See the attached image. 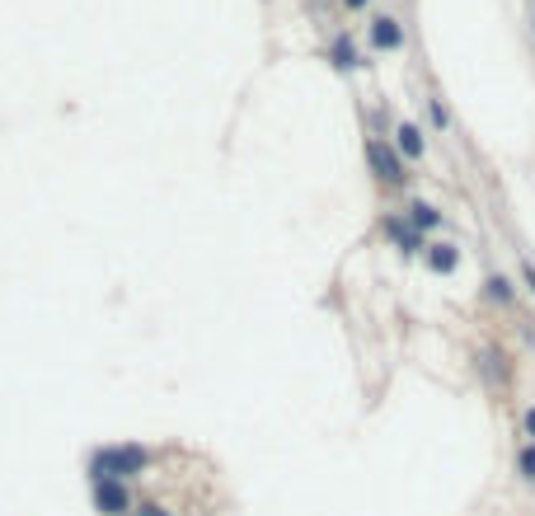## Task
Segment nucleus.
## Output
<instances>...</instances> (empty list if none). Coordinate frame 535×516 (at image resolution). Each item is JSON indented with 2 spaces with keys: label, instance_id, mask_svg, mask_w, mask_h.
<instances>
[{
  "label": "nucleus",
  "instance_id": "1",
  "mask_svg": "<svg viewBox=\"0 0 535 516\" xmlns=\"http://www.w3.org/2000/svg\"><path fill=\"white\" fill-rule=\"evenodd\" d=\"M151 465V451L146 446H137V441H123V446H99L90 456V479L99 484V479H132V474H141Z\"/></svg>",
  "mask_w": 535,
  "mask_h": 516
},
{
  "label": "nucleus",
  "instance_id": "2",
  "mask_svg": "<svg viewBox=\"0 0 535 516\" xmlns=\"http://www.w3.org/2000/svg\"><path fill=\"white\" fill-rule=\"evenodd\" d=\"M367 160H371V169H376V179H381L385 188H404V183H409L404 155H399L395 146H385L381 137H367Z\"/></svg>",
  "mask_w": 535,
  "mask_h": 516
},
{
  "label": "nucleus",
  "instance_id": "3",
  "mask_svg": "<svg viewBox=\"0 0 535 516\" xmlns=\"http://www.w3.org/2000/svg\"><path fill=\"white\" fill-rule=\"evenodd\" d=\"M381 226H385V235H390V244H395L399 254H428V244H423V230L413 226L409 216H385Z\"/></svg>",
  "mask_w": 535,
  "mask_h": 516
},
{
  "label": "nucleus",
  "instance_id": "4",
  "mask_svg": "<svg viewBox=\"0 0 535 516\" xmlns=\"http://www.w3.org/2000/svg\"><path fill=\"white\" fill-rule=\"evenodd\" d=\"M94 507L104 516H127L132 512V493H127L123 479H99L94 484Z\"/></svg>",
  "mask_w": 535,
  "mask_h": 516
},
{
  "label": "nucleus",
  "instance_id": "5",
  "mask_svg": "<svg viewBox=\"0 0 535 516\" xmlns=\"http://www.w3.org/2000/svg\"><path fill=\"white\" fill-rule=\"evenodd\" d=\"M371 47H376V52H399V47H404V29H399V19H390V15L376 19V24H371Z\"/></svg>",
  "mask_w": 535,
  "mask_h": 516
},
{
  "label": "nucleus",
  "instance_id": "6",
  "mask_svg": "<svg viewBox=\"0 0 535 516\" xmlns=\"http://www.w3.org/2000/svg\"><path fill=\"white\" fill-rule=\"evenodd\" d=\"M423 258H428V268H432V273H437V277H451V273H456V268H460V249H456V244H451V240H437V244H428V254H423Z\"/></svg>",
  "mask_w": 535,
  "mask_h": 516
},
{
  "label": "nucleus",
  "instance_id": "7",
  "mask_svg": "<svg viewBox=\"0 0 535 516\" xmlns=\"http://www.w3.org/2000/svg\"><path fill=\"white\" fill-rule=\"evenodd\" d=\"M395 151L404 155V160H423V151H428V141H423V127H413V122H399V127H395Z\"/></svg>",
  "mask_w": 535,
  "mask_h": 516
},
{
  "label": "nucleus",
  "instance_id": "8",
  "mask_svg": "<svg viewBox=\"0 0 535 516\" xmlns=\"http://www.w3.org/2000/svg\"><path fill=\"white\" fill-rule=\"evenodd\" d=\"M404 216H409V221H413L418 230H423V235L442 226V212H437L432 202H409V212H404Z\"/></svg>",
  "mask_w": 535,
  "mask_h": 516
},
{
  "label": "nucleus",
  "instance_id": "9",
  "mask_svg": "<svg viewBox=\"0 0 535 516\" xmlns=\"http://www.w3.org/2000/svg\"><path fill=\"white\" fill-rule=\"evenodd\" d=\"M334 66L338 71H357V66H362V57H357V47H352L348 33H338L334 38Z\"/></svg>",
  "mask_w": 535,
  "mask_h": 516
},
{
  "label": "nucleus",
  "instance_id": "10",
  "mask_svg": "<svg viewBox=\"0 0 535 516\" xmlns=\"http://www.w3.org/2000/svg\"><path fill=\"white\" fill-rule=\"evenodd\" d=\"M479 366H484V376H489L493 385H503V380H507V357L498 348H484V352H479Z\"/></svg>",
  "mask_w": 535,
  "mask_h": 516
},
{
  "label": "nucleus",
  "instance_id": "11",
  "mask_svg": "<svg viewBox=\"0 0 535 516\" xmlns=\"http://www.w3.org/2000/svg\"><path fill=\"white\" fill-rule=\"evenodd\" d=\"M484 296H489V301H498V305H512V301H517V291H512V282H507L503 273H493L489 282H484Z\"/></svg>",
  "mask_w": 535,
  "mask_h": 516
},
{
  "label": "nucleus",
  "instance_id": "12",
  "mask_svg": "<svg viewBox=\"0 0 535 516\" xmlns=\"http://www.w3.org/2000/svg\"><path fill=\"white\" fill-rule=\"evenodd\" d=\"M517 474L526 479V484H535V441H526L517 451Z\"/></svg>",
  "mask_w": 535,
  "mask_h": 516
},
{
  "label": "nucleus",
  "instance_id": "13",
  "mask_svg": "<svg viewBox=\"0 0 535 516\" xmlns=\"http://www.w3.org/2000/svg\"><path fill=\"white\" fill-rule=\"evenodd\" d=\"M428 118H432V127H437V132H446V127H451V113H446L442 99H428Z\"/></svg>",
  "mask_w": 535,
  "mask_h": 516
},
{
  "label": "nucleus",
  "instance_id": "14",
  "mask_svg": "<svg viewBox=\"0 0 535 516\" xmlns=\"http://www.w3.org/2000/svg\"><path fill=\"white\" fill-rule=\"evenodd\" d=\"M132 516H169V512H165V507H160V502H141V507H137V512H132Z\"/></svg>",
  "mask_w": 535,
  "mask_h": 516
},
{
  "label": "nucleus",
  "instance_id": "15",
  "mask_svg": "<svg viewBox=\"0 0 535 516\" xmlns=\"http://www.w3.org/2000/svg\"><path fill=\"white\" fill-rule=\"evenodd\" d=\"M521 427H526V441H535V404L526 409V418H521Z\"/></svg>",
  "mask_w": 535,
  "mask_h": 516
},
{
  "label": "nucleus",
  "instance_id": "16",
  "mask_svg": "<svg viewBox=\"0 0 535 516\" xmlns=\"http://www.w3.org/2000/svg\"><path fill=\"white\" fill-rule=\"evenodd\" d=\"M521 277H526V287L535 291V258H526V263H521Z\"/></svg>",
  "mask_w": 535,
  "mask_h": 516
},
{
  "label": "nucleus",
  "instance_id": "17",
  "mask_svg": "<svg viewBox=\"0 0 535 516\" xmlns=\"http://www.w3.org/2000/svg\"><path fill=\"white\" fill-rule=\"evenodd\" d=\"M343 5H348V10H362V5H367V0H343Z\"/></svg>",
  "mask_w": 535,
  "mask_h": 516
}]
</instances>
